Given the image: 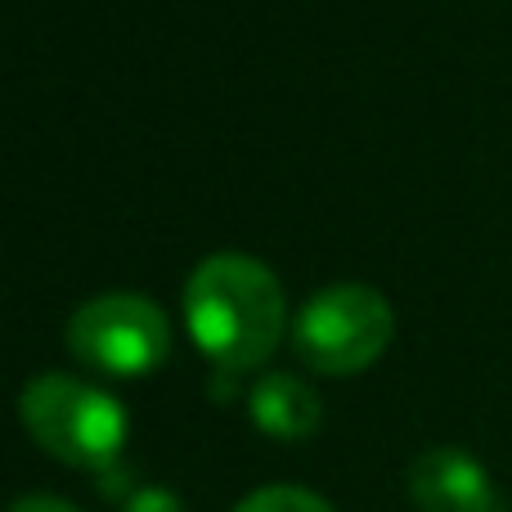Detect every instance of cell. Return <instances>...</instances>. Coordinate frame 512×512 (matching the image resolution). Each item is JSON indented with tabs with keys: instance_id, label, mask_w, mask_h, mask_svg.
I'll return each instance as SVG.
<instances>
[{
	"instance_id": "1",
	"label": "cell",
	"mask_w": 512,
	"mask_h": 512,
	"mask_svg": "<svg viewBox=\"0 0 512 512\" xmlns=\"http://www.w3.org/2000/svg\"><path fill=\"white\" fill-rule=\"evenodd\" d=\"M283 288L256 256L221 252L194 265L185 283V324L194 346L221 369H261L283 337Z\"/></svg>"
},
{
	"instance_id": "5",
	"label": "cell",
	"mask_w": 512,
	"mask_h": 512,
	"mask_svg": "<svg viewBox=\"0 0 512 512\" xmlns=\"http://www.w3.org/2000/svg\"><path fill=\"white\" fill-rule=\"evenodd\" d=\"M409 499L423 512H495V481L459 445H436L409 463Z\"/></svg>"
},
{
	"instance_id": "2",
	"label": "cell",
	"mask_w": 512,
	"mask_h": 512,
	"mask_svg": "<svg viewBox=\"0 0 512 512\" xmlns=\"http://www.w3.org/2000/svg\"><path fill=\"white\" fill-rule=\"evenodd\" d=\"M27 436L68 468L104 472L126 445V409L108 391L68 373H41L18 396Z\"/></svg>"
},
{
	"instance_id": "3",
	"label": "cell",
	"mask_w": 512,
	"mask_h": 512,
	"mask_svg": "<svg viewBox=\"0 0 512 512\" xmlns=\"http://www.w3.org/2000/svg\"><path fill=\"white\" fill-rule=\"evenodd\" d=\"M396 310L369 283H333L301 306L292 324V346L301 364L324 378L360 373L391 346Z\"/></svg>"
},
{
	"instance_id": "8",
	"label": "cell",
	"mask_w": 512,
	"mask_h": 512,
	"mask_svg": "<svg viewBox=\"0 0 512 512\" xmlns=\"http://www.w3.org/2000/svg\"><path fill=\"white\" fill-rule=\"evenodd\" d=\"M122 512H185V504H180V495L167 486H144L126 499Z\"/></svg>"
},
{
	"instance_id": "9",
	"label": "cell",
	"mask_w": 512,
	"mask_h": 512,
	"mask_svg": "<svg viewBox=\"0 0 512 512\" xmlns=\"http://www.w3.org/2000/svg\"><path fill=\"white\" fill-rule=\"evenodd\" d=\"M9 512H81V508L68 504V499H59V495H23L9 504Z\"/></svg>"
},
{
	"instance_id": "7",
	"label": "cell",
	"mask_w": 512,
	"mask_h": 512,
	"mask_svg": "<svg viewBox=\"0 0 512 512\" xmlns=\"http://www.w3.org/2000/svg\"><path fill=\"white\" fill-rule=\"evenodd\" d=\"M234 512H337L328 499H319L315 490L301 486H261L252 490Z\"/></svg>"
},
{
	"instance_id": "4",
	"label": "cell",
	"mask_w": 512,
	"mask_h": 512,
	"mask_svg": "<svg viewBox=\"0 0 512 512\" xmlns=\"http://www.w3.org/2000/svg\"><path fill=\"white\" fill-rule=\"evenodd\" d=\"M68 351L108 378H144L167 364L171 324L149 297L104 292L68 319Z\"/></svg>"
},
{
	"instance_id": "6",
	"label": "cell",
	"mask_w": 512,
	"mask_h": 512,
	"mask_svg": "<svg viewBox=\"0 0 512 512\" xmlns=\"http://www.w3.org/2000/svg\"><path fill=\"white\" fill-rule=\"evenodd\" d=\"M248 409H252V423L265 436H274V441H306L310 432H319V418H324L319 396L297 373H270V378H261L248 396Z\"/></svg>"
}]
</instances>
